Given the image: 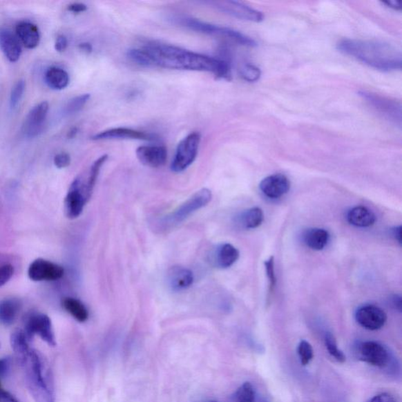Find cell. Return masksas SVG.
I'll return each instance as SVG.
<instances>
[{"instance_id":"44dd1931","label":"cell","mask_w":402,"mask_h":402,"mask_svg":"<svg viewBox=\"0 0 402 402\" xmlns=\"http://www.w3.org/2000/svg\"><path fill=\"white\" fill-rule=\"evenodd\" d=\"M17 37L28 49L37 47L40 41V33L37 25L30 21H21L16 26Z\"/></svg>"},{"instance_id":"4316f807","label":"cell","mask_w":402,"mask_h":402,"mask_svg":"<svg viewBox=\"0 0 402 402\" xmlns=\"http://www.w3.org/2000/svg\"><path fill=\"white\" fill-rule=\"evenodd\" d=\"M108 159V155H102L99 159H97L93 164L91 165L88 175L86 182H83L86 195L90 200L92 193H93L95 184L99 178L100 171L103 164H104Z\"/></svg>"},{"instance_id":"bcb514c9","label":"cell","mask_w":402,"mask_h":402,"mask_svg":"<svg viewBox=\"0 0 402 402\" xmlns=\"http://www.w3.org/2000/svg\"><path fill=\"white\" fill-rule=\"evenodd\" d=\"M392 234L396 240L399 241V243L401 245V227H394L392 229Z\"/></svg>"},{"instance_id":"60d3db41","label":"cell","mask_w":402,"mask_h":402,"mask_svg":"<svg viewBox=\"0 0 402 402\" xmlns=\"http://www.w3.org/2000/svg\"><path fill=\"white\" fill-rule=\"evenodd\" d=\"M68 48V39L65 36L60 35L57 37L55 48L57 51V52L62 53Z\"/></svg>"},{"instance_id":"8d00e7d4","label":"cell","mask_w":402,"mask_h":402,"mask_svg":"<svg viewBox=\"0 0 402 402\" xmlns=\"http://www.w3.org/2000/svg\"><path fill=\"white\" fill-rule=\"evenodd\" d=\"M15 269L10 264H5L0 267V287L7 284L13 277Z\"/></svg>"},{"instance_id":"cb8c5ba5","label":"cell","mask_w":402,"mask_h":402,"mask_svg":"<svg viewBox=\"0 0 402 402\" xmlns=\"http://www.w3.org/2000/svg\"><path fill=\"white\" fill-rule=\"evenodd\" d=\"M21 303L17 298H7L0 302V324L5 326L12 325L18 317Z\"/></svg>"},{"instance_id":"f546056e","label":"cell","mask_w":402,"mask_h":402,"mask_svg":"<svg viewBox=\"0 0 402 402\" xmlns=\"http://www.w3.org/2000/svg\"><path fill=\"white\" fill-rule=\"evenodd\" d=\"M127 57L136 65L143 67H153V61L146 51L143 48L130 49L128 50Z\"/></svg>"},{"instance_id":"83f0119b","label":"cell","mask_w":402,"mask_h":402,"mask_svg":"<svg viewBox=\"0 0 402 402\" xmlns=\"http://www.w3.org/2000/svg\"><path fill=\"white\" fill-rule=\"evenodd\" d=\"M263 220L262 210L257 207L246 210L239 217L240 225L245 229H256L261 225Z\"/></svg>"},{"instance_id":"ac0fdd59","label":"cell","mask_w":402,"mask_h":402,"mask_svg":"<svg viewBox=\"0 0 402 402\" xmlns=\"http://www.w3.org/2000/svg\"><path fill=\"white\" fill-rule=\"evenodd\" d=\"M166 280L172 291H181L191 288L193 284L194 276L191 269L175 266L170 268L166 275Z\"/></svg>"},{"instance_id":"8992f818","label":"cell","mask_w":402,"mask_h":402,"mask_svg":"<svg viewBox=\"0 0 402 402\" xmlns=\"http://www.w3.org/2000/svg\"><path fill=\"white\" fill-rule=\"evenodd\" d=\"M201 137L198 132H192L179 143L173 160L171 164V170L175 173L186 170L196 160Z\"/></svg>"},{"instance_id":"ffe728a7","label":"cell","mask_w":402,"mask_h":402,"mask_svg":"<svg viewBox=\"0 0 402 402\" xmlns=\"http://www.w3.org/2000/svg\"><path fill=\"white\" fill-rule=\"evenodd\" d=\"M0 50L11 62L20 59L22 52L20 40L7 28H0Z\"/></svg>"},{"instance_id":"f1b7e54d","label":"cell","mask_w":402,"mask_h":402,"mask_svg":"<svg viewBox=\"0 0 402 402\" xmlns=\"http://www.w3.org/2000/svg\"><path fill=\"white\" fill-rule=\"evenodd\" d=\"M256 394L253 387L250 383H245L235 392L229 402H255Z\"/></svg>"},{"instance_id":"30bf717a","label":"cell","mask_w":402,"mask_h":402,"mask_svg":"<svg viewBox=\"0 0 402 402\" xmlns=\"http://www.w3.org/2000/svg\"><path fill=\"white\" fill-rule=\"evenodd\" d=\"M88 201L84 191L82 179L77 178L71 184L66 197L65 213L67 218L70 220L77 219L82 214Z\"/></svg>"},{"instance_id":"8fae6325","label":"cell","mask_w":402,"mask_h":402,"mask_svg":"<svg viewBox=\"0 0 402 402\" xmlns=\"http://www.w3.org/2000/svg\"><path fill=\"white\" fill-rule=\"evenodd\" d=\"M28 275L33 281H54L63 277L64 269L52 262L38 258L28 267Z\"/></svg>"},{"instance_id":"277c9868","label":"cell","mask_w":402,"mask_h":402,"mask_svg":"<svg viewBox=\"0 0 402 402\" xmlns=\"http://www.w3.org/2000/svg\"><path fill=\"white\" fill-rule=\"evenodd\" d=\"M174 21L177 24L195 32L206 34V35L222 37L231 40L239 45L245 47H255L256 43L254 39L244 35L232 28L211 24V23L199 19L189 18V17H176Z\"/></svg>"},{"instance_id":"5b68a950","label":"cell","mask_w":402,"mask_h":402,"mask_svg":"<svg viewBox=\"0 0 402 402\" xmlns=\"http://www.w3.org/2000/svg\"><path fill=\"white\" fill-rule=\"evenodd\" d=\"M212 194L209 189H202L195 193L191 198H189L185 203H183L179 208L171 212L162 220L160 226L164 229H169L179 225L182 222L186 220L189 216L194 213L210 203Z\"/></svg>"},{"instance_id":"e0dca14e","label":"cell","mask_w":402,"mask_h":402,"mask_svg":"<svg viewBox=\"0 0 402 402\" xmlns=\"http://www.w3.org/2000/svg\"><path fill=\"white\" fill-rule=\"evenodd\" d=\"M291 183L288 178L283 174L269 175L260 182V188L266 197L278 199L290 191Z\"/></svg>"},{"instance_id":"7bdbcfd3","label":"cell","mask_w":402,"mask_h":402,"mask_svg":"<svg viewBox=\"0 0 402 402\" xmlns=\"http://www.w3.org/2000/svg\"><path fill=\"white\" fill-rule=\"evenodd\" d=\"M68 10L75 14L85 12L88 10L87 5L82 3H74L68 6Z\"/></svg>"},{"instance_id":"3957f363","label":"cell","mask_w":402,"mask_h":402,"mask_svg":"<svg viewBox=\"0 0 402 402\" xmlns=\"http://www.w3.org/2000/svg\"><path fill=\"white\" fill-rule=\"evenodd\" d=\"M337 49L378 70H401V50L392 44L374 40L344 39L338 43Z\"/></svg>"},{"instance_id":"7c38bea8","label":"cell","mask_w":402,"mask_h":402,"mask_svg":"<svg viewBox=\"0 0 402 402\" xmlns=\"http://www.w3.org/2000/svg\"><path fill=\"white\" fill-rule=\"evenodd\" d=\"M357 353L359 360L373 366L384 367L389 363L387 350L377 342L367 341L361 343Z\"/></svg>"},{"instance_id":"7dc6e473","label":"cell","mask_w":402,"mask_h":402,"mask_svg":"<svg viewBox=\"0 0 402 402\" xmlns=\"http://www.w3.org/2000/svg\"><path fill=\"white\" fill-rule=\"evenodd\" d=\"M79 48L82 50L83 52L86 54H90L92 52V46L89 43H82L79 45Z\"/></svg>"},{"instance_id":"1f68e13d","label":"cell","mask_w":402,"mask_h":402,"mask_svg":"<svg viewBox=\"0 0 402 402\" xmlns=\"http://www.w3.org/2000/svg\"><path fill=\"white\" fill-rule=\"evenodd\" d=\"M325 343L327 350L332 358L338 363H344L346 361V356L338 348L336 338L330 332H327L325 338Z\"/></svg>"},{"instance_id":"603a6c76","label":"cell","mask_w":402,"mask_h":402,"mask_svg":"<svg viewBox=\"0 0 402 402\" xmlns=\"http://www.w3.org/2000/svg\"><path fill=\"white\" fill-rule=\"evenodd\" d=\"M330 235L325 229H309L303 235L304 243L315 251L323 250L328 245Z\"/></svg>"},{"instance_id":"2e32d148","label":"cell","mask_w":402,"mask_h":402,"mask_svg":"<svg viewBox=\"0 0 402 402\" xmlns=\"http://www.w3.org/2000/svg\"><path fill=\"white\" fill-rule=\"evenodd\" d=\"M136 156L142 164L158 169L165 164L168 151L162 146H142L136 149Z\"/></svg>"},{"instance_id":"6da1fadb","label":"cell","mask_w":402,"mask_h":402,"mask_svg":"<svg viewBox=\"0 0 402 402\" xmlns=\"http://www.w3.org/2000/svg\"><path fill=\"white\" fill-rule=\"evenodd\" d=\"M142 48L151 57L153 66L175 70L208 72L214 74L218 79L231 78V66L226 60L156 42L147 43Z\"/></svg>"},{"instance_id":"484cf974","label":"cell","mask_w":402,"mask_h":402,"mask_svg":"<svg viewBox=\"0 0 402 402\" xmlns=\"http://www.w3.org/2000/svg\"><path fill=\"white\" fill-rule=\"evenodd\" d=\"M62 306L79 323H85L88 319L89 314L84 304L77 298L67 297L62 301Z\"/></svg>"},{"instance_id":"836d02e7","label":"cell","mask_w":402,"mask_h":402,"mask_svg":"<svg viewBox=\"0 0 402 402\" xmlns=\"http://www.w3.org/2000/svg\"><path fill=\"white\" fill-rule=\"evenodd\" d=\"M26 89V82L25 80L21 79L18 83L15 85L12 90H11L10 97V106L11 108H16L19 105V103L22 99L23 95H24Z\"/></svg>"},{"instance_id":"ba28073f","label":"cell","mask_w":402,"mask_h":402,"mask_svg":"<svg viewBox=\"0 0 402 402\" xmlns=\"http://www.w3.org/2000/svg\"><path fill=\"white\" fill-rule=\"evenodd\" d=\"M206 4L221 11V12L234 17L241 20L260 22L264 16L260 11L256 10L243 3L237 1H209Z\"/></svg>"},{"instance_id":"d4e9b609","label":"cell","mask_w":402,"mask_h":402,"mask_svg":"<svg viewBox=\"0 0 402 402\" xmlns=\"http://www.w3.org/2000/svg\"><path fill=\"white\" fill-rule=\"evenodd\" d=\"M44 79L48 87L55 90L66 88L70 82L68 73L59 67L49 68L45 73Z\"/></svg>"},{"instance_id":"4dcf8cb0","label":"cell","mask_w":402,"mask_h":402,"mask_svg":"<svg viewBox=\"0 0 402 402\" xmlns=\"http://www.w3.org/2000/svg\"><path fill=\"white\" fill-rule=\"evenodd\" d=\"M90 95L89 94H84L77 97H74L67 102L64 108V114L66 116H70L82 110V108L87 104L89 101Z\"/></svg>"},{"instance_id":"b9f144b4","label":"cell","mask_w":402,"mask_h":402,"mask_svg":"<svg viewBox=\"0 0 402 402\" xmlns=\"http://www.w3.org/2000/svg\"><path fill=\"white\" fill-rule=\"evenodd\" d=\"M0 402H19L15 396L5 390L0 383Z\"/></svg>"},{"instance_id":"4fadbf2b","label":"cell","mask_w":402,"mask_h":402,"mask_svg":"<svg viewBox=\"0 0 402 402\" xmlns=\"http://www.w3.org/2000/svg\"><path fill=\"white\" fill-rule=\"evenodd\" d=\"M355 319L363 328L375 331L382 329L386 324L387 316L380 307L365 305L358 309L355 314Z\"/></svg>"},{"instance_id":"c3c4849f","label":"cell","mask_w":402,"mask_h":402,"mask_svg":"<svg viewBox=\"0 0 402 402\" xmlns=\"http://www.w3.org/2000/svg\"><path fill=\"white\" fill-rule=\"evenodd\" d=\"M78 134V128H73L68 133V139H74L75 137L77 136Z\"/></svg>"},{"instance_id":"d6986e66","label":"cell","mask_w":402,"mask_h":402,"mask_svg":"<svg viewBox=\"0 0 402 402\" xmlns=\"http://www.w3.org/2000/svg\"><path fill=\"white\" fill-rule=\"evenodd\" d=\"M240 252L231 244H222L218 247L211 255L212 265L220 269H227L238 260Z\"/></svg>"},{"instance_id":"f35d334b","label":"cell","mask_w":402,"mask_h":402,"mask_svg":"<svg viewBox=\"0 0 402 402\" xmlns=\"http://www.w3.org/2000/svg\"><path fill=\"white\" fill-rule=\"evenodd\" d=\"M11 360L10 358L0 359V379L8 375L10 370Z\"/></svg>"},{"instance_id":"681fc988","label":"cell","mask_w":402,"mask_h":402,"mask_svg":"<svg viewBox=\"0 0 402 402\" xmlns=\"http://www.w3.org/2000/svg\"><path fill=\"white\" fill-rule=\"evenodd\" d=\"M208 402H218V401H214V400H212V401H208Z\"/></svg>"},{"instance_id":"d6a6232c","label":"cell","mask_w":402,"mask_h":402,"mask_svg":"<svg viewBox=\"0 0 402 402\" xmlns=\"http://www.w3.org/2000/svg\"><path fill=\"white\" fill-rule=\"evenodd\" d=\"M298 357L303 365H307L314 358V350L311 344L306 341H302L298 347Z\"/></svg>"},{"instance_id":"7402d4cb","label":"cell","mask_w":402,"mask_h":402,"mask_svg":"<svg viewBox=\"0 0 402 402\" xmlns=\"http://www.w3.org/2000/svg\"><path fill=\"white\" fill-rule=\"evenodd\" d=\"M347 221L357 227L366 228L374 225L376 218L374 213L366 207L357 206L348 211Z\"/></svg>"},{"instance_id":"e575fe53","label":"cell","mask_w":402,"mask_h":402,"mask_svg":"<svg viewBox=\"0 0 402 402\" xmlns=\"http://www.w3.org/2000/svg\"><path fill=\"white\" fill-rule=\"evenodd\" d=\"M240 76L246 82H256L261 76L260 68L252 65H245L240 68Z\"/></svg>"},{"instance_id":"ee69618b","label":"cell","mask_w":402,"mask_h":402,"mask_svg":"<svg viewBox=\"0 0 402 402\" xmlns=\"http://www.w3.org/2000/svg\"><path fill=\"white\" fill-rule=\"evenodd\" d=\"M390 303H392V306L394 307V309H398L399 312H401V297L399 295H393L390 298Z\"/></svg>"},{"instance_id":"d590c367","label":"cell","mask_w":402,"mask_h":402,"mask_svg":"<svg viewBox=\"0 0 402 402\" xmlns=\"http://www.w3.org/2000/svg\"><path fill=\"white\" fill-rule=\"evenodd\" d=\"M264 264H265L267 276L269 280V291H272L276 285V283H277V278H276V275L274 272V257L273 256L269 257L268 258V260L264 262Z\"/></svg>"},{"instance_id":"74e56055","label":"cell","mask_w":402,"mask_h":402,"mask_svg":"<svg viewBox=\"0 0 402 402\" xmlns=\"http://www.w3.org/2000/svg\"><path fill=\"white\" fill-rule=\"evenodd\" d=\"M71 163V157L70 154L67 153H61L57 154L54 158V164L57 169H66L70 166Z\"/></svg>"},{"instance_id":"5bb4252c","label":"cell","mask_w":402,"mask_h":402,"mask_svg":"<svg viewBox=\"0 0 402 402\" xmlns=\"http://www.w3.org/2000/svg\"><path fill=\"white\" fill-rule=\"evenodd\" d=\"M49 111L48 102L39 103L28 113L23 124V133L28 137H34L41 133Z\"/></svg>"},{"instance_id":"9c48e42d","label":"cell","mask_w":402,"mask_h":402,"mask_svg":"<svg viewBox=\"0 0 402 402\" xmlns=\"http://www.w3.org/2000/svg\"><path fill=\"white\" fill-rule=\"evenodd\" d=\"M360 95L363 97L370 105L393 122L396 124H401V106L397 102L390 100L386 97L369 93V92H361Z\"/></svg>"},{"instance_id":"52a82bcc","label":"cell","mask_w":402,"mask_h":402,"mask_svg":"<svg viewBox=\"0 0 402 402\" xmlns=\"http://www.w3.org/2000/svg\"><path fill=\"white\" fill-rule=\"evenodd\" d=\"M24 332L30 341L34 336H39L49 346L56 345L52 323L48 315L44 314L31 315L26 321Z\"/></svg>"},{"instance_id":"ab89813d","label":"cell","mask_w":402,"mask_h":402,"mask_svg":"<svg viewBox=\"0 0 402 402\" xmlns=\"http://www.w3.org/2000/svg\"><path fill=\"white\" fill-rule=\"evenodd\" d=\"M367 402H397L392 394L382 393L374 396Z\"/></svg>"},{"instance_id":"9a60e30c","label":"cell","mask_w":402,"mask_h":402,"mask_svg":"<svg viewBox=\"0 0 402 402\" xmlns=\"http://www.w3.org/2000/svg\"><path fill=\"white\" fill-rule=\"evenodd\" d=\"M94 141L132 140H156V136L146 133L145 131L134 130L128 128H115L100 132L91 137Z\"/></svg>"},{"instance_id":"7a4b0ae2","label":"cell","mask_w":402,"mask_h":402,"mask_svg":"<svg viewBox=\"0 0 402 402\" xmlns=\"http://www.w3.org/2000/svg\"><path fill=\"white\" fill-rule=\"evenodd\" d=\"M24 331H15L10 337L11 347L24 374L26 386L36 402H55L52 377L45 361L30 345Z\"/></svg>"},{"instance_id":"f6af8a7d","label":"cell","mask_w":402,"mask_h":402,"mask_svg":"<svg viewBox=\"0 0 402 402\" xmlns=\"http://www.w3.org/2000/svg\"><path fill=\"white\" fill-rule=\"evenodd\" d=\"M384 3L387 5L389 8L394 10H401L402 8V3L401 1H399V0H390V1L384 2Z\"/></svg>"}]
</instances>
